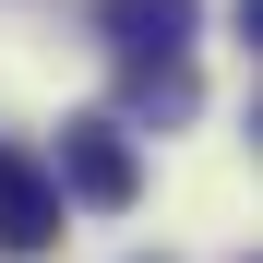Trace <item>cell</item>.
<instances>
[{"mask_svg": "<svg viewBox=\"0 0 263 263\" xmlns=\"http://www.w3.org/2000/svg\"><path fill=\"white\" fill-rule=\"evenodd\" d=\"M48 180H60V203H96V215H120L132 192H144V156H132V132H120V120H60V156H48Z\"/></svg>", "mask_w": 263, "mask_h": 263, "instance_id": "6da1fadb", "label": "cell"}, {"mask_svg": "<svg viewBox=\"0 0 263 263\" xmlns=\"http://www.w3.org/2000/svg\"><path fill=\"white\" fill-rule=\"evenodd\" d=\"M96 24H108L120 60H180L192 24H203V0H96Z\"/></svg>", "mask_w": 263, "mask_h": 263, "instance_id": "7a4b0ae2", "label": "cell"}, {"mask_svg": "<svg viewBox=\"0 0 263 263\" xmlns=\"http://www.w3.org/2000/svg\"><path fill=\"white\" fill-rule=\"evenodd\" d=\"M60 239V180L36 156H0V251H48Z\"/></svg>", "mask_w": 263, "mask_h": 263, "instance_id": "3957f363", "label": "cell"}]
</instances>
